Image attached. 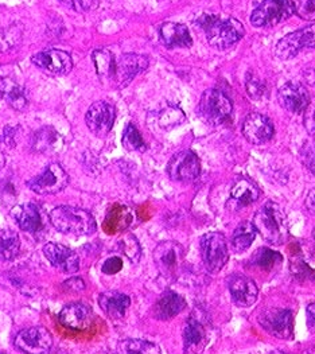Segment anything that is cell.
<instances>
[{
	"instance_id": "cell-19",
	"label": "cell",
	"mask_w": 315,
	"mask_h": 354,
	"mask_svg": "<svg viewBox=\"0 0 315 354\" xmlns=\"http://www.w3.org/2000/svg\"><path fill=\"white\" fill-rule=\"evenodd\" d=\"M95 321V315L92 308L82 302L65 306L59 313V322L76 331H85L92 326Z\"/></svg>"
},
{
	"instance_id": "cell-37",
	"label": "cell",
	"mask_w": 315,
	"mask_h": 354,
	"mask_svg": "<svg viewBox=\"0 0 315 354\" xmlns=\"http://www.w3.org/2000/svg\"><path fill=\"white\" fill-rule=\"evenodd\" d=\"M295 14L305 21H315V0H295Z\"/></svg>"
},
{
	"instance_id": "cell-47",
	"label": "cell",
	"mask_w": 315,
	"mask_h": 354,
	"mask_svg": "<svg viewBox=\"0 0 315 354\" xmlns=\"http://www.w3.org/2000/svg\"><path fill=\"white\" fill-rule=\"evenodd\" d=\"M303 80L307 85L315 88V68H310V69H306L303 72Z\"/></svg>"
},
{
	"instance_id": "cell-50",
	"label": "cell",
	"mask_w": 315,
	"mask_h": 354,
	"mask_svg": "<svg viewBox=\"0 0 315 354\" xmlns=\"http://www.w3.org/2000/svg\"><path fill=\"white\" fill-rule=\"evenodd\" d=\"M312 239H313V252L315 254V228L313 230V234H312Z\"/></svg>"
},
{
	"instance_id": "cell-30",
	"label": "cell",
	"mask_w": 315,
	"mask_h": 354,
	"mask_svg": "<svg viewBox=\"0 0 315 354\" xmlns=\"http://www.w3.org/2000/svg\"><path fill=\"white\" fill-rule=\"evenodd\" d=\"M255 236H256V230H255L252 223H249V221L241 223L237 227L236 230L233 232V236L231 240L232 250L237 253L247 251L252 245Z\"/></svg>"
},
{
	"instance_id": "cell-44",
	"label": "cell",
	"mask_w": 315,
	"mask_h": 354,
	"mask_svg": "<svg viewBox=\"0 0 315 354\" xmlns=\"http://www.w3.org/2000/svg\"><path fill=\"white\" fill-rule=\"evenodd\" d=\"M65 287L69 290V291H75V292H79L85 288V284L84 281L79 278H72L69 279L66 283H65Z\"/></svg>"
},
{
	"instance_id": "cell-26",
	"label": "cell",
	"mask_w": 315,
	"mask_h": 354,
	"mask_svg": "<svg viewBox=\"0 0 315 354\" xmlns=\"http://www.w3.org/2000/svg\"><path fill=\"white\" fill-rule=\"evenodd\" d=\"M11 217L18 224V227L25 230L35 233L42 228V218L39 210L32 203L17 205L11 209Z\"/></svg>"
},
{
	"instance_id": "cell-7",
	"label": "cell",
	"mask_w": 315,
	"mask_h": 354,
	"mask_svg": "<svg viewBox=\"0 0 315 354\" xmlns=\"http://www.w3.org/2000/svg\"><path fill=\"white\" fill-rule=\"evenodd\" d=\"M69 183V176L59 163H50L42 174L27 180V186L39 196H52L64 190Z\"/></svg>"
},
{
	"instance_id": "cell-22",
	"label": "cell",
	"mask_w": 315,
	"mask_h": 354,
	"mask_svg": "<svg viewBox=\"0 0 315 354\" xmlns=\"http://www.w3.org/2000/svg\"><path fill=\"white\" fill-rule=\"evenodd\" d=\"M207 342H208V334H207L205 326L198 318L190 317L184 329V352L200 353L204 351Z\"/></svg>"
},
{
	"instance_id": "cell-41",
	"label": "cell",
	"mask_w": 315,
	"mask_h": 354,
	"mask_svg": "<svg viewBox=\"0 0 315 354\" xmlns=\"http://www.w3.org/2000/svg\"><path fill=\"white\" fill-rule=\"evenodd\" d=\"M264 91H265V86H264L262 81H259L258 78H254V77L248 78V81H247V92H248V95L252 99H255V100L262 99Z\"/></svg>"
},
{
	"instance_id": "cell-27",
	"label": "cell",
	"mask_w": 315,
	"mask_h": 354,
	"mask_svg": "<svg viewBox=\"0 0 315 354\" xmlns=\"http://www.w3.org/2000/svg\"><path fill=\"white\" fill-rule=\"evenodd\" d=\"M3 99L15 111H25L27 108V96L25 89L11 78H4L0 84Z\"/></svg>"
},
{
	"instance_id": "cell-34",
	"label": "cell",
	"mask_w": 315,
	"mask_h": 354,
	"mask_svg": "<svg viewBox=\"0 0 315 354\" xmlns=\"http://www.w3.org/2000/svg\"><path fill=\"white\" fill-rule=\"evenodd\" d=\"M282 260L283 256L280 253L271 251L268 248H259L252 257V263L264 271L274 270Z\"/></svg>"
},
{
	"instance_id": "cell-35",
	"label": "cell",
	"mask_w": 315,
	"mask_h": 354,
	"mask_svg": "<svg viewBox=\"0 0 315 354\" xmlns=\"http://www.w3.org/2000/svg\"><path fill=\"white\" fill-rule=\"evenodd\" d=\"M122 143H123L124 149L128 151H144L146 150L144 140H143L142 135L139 133L137 128L133 124H128L124 129Z\"/></svg>"
},
{
	"instance_id": "cell-18",
	"label": "cell",
	"mask_w": 315,
	"mask_h": 354,
	"mask_svg": "<svg viewBox=\"0 0 315 354\" xmlns=\"http://www.w3.org/2000/svg\"><path fill=\"white\" fill-rule=\"evenodd\" d=\"M260 197L259 187L247 178H237L231 187L229 200L227 203V209L231 212H240L241 209L256 203Z\"/></svg>"
},
{
	"instance_id": "cell-39",
	"label": "cell",
	"mask_w": 315,
	"mask_h": 354,
	"mask_svg": "<svg viewBox=\"0 0 315 354\" xmlns=\"http://www.w3.org/2000/svg\"><path fill=\"white\" fill-rule=\"evenodd\" d=\"M302 160H303V165L315 174V140H310L307 142L303 149H302Z\"/></svg>"
},
{
	"instance_id": "cell-24",
	"label": "cell",
	"mask_w": 315,
	"mask_h": 354,
	"mask_svg": "<svg viewBox=\"0 0 315 354\" xmlns=\"http://www.w3.org/2000/svg\"><path fill=\"white\" fill-rule=\"evenodd\" d=\"M186 307V301L173 291H166L153 307V315L159 321H169L177 317Z\"/></svg>"
},
{
	"instance_id": "cell-33",
	"label": "cell",
	"mask_w": 315,
	"mask_h": 354,
	"mask_svg": "<svg viewBox=\"0 0 315 354\" xmlns=\"http://www.w3.org/2000/svg\"><path fill=\"white\" fill-rule=\"evenodd\" d=\"M117 349L120 353L126 354H159L162 353L160 348L147 341L142 339H124L119 342Z\"/></svg>"
},
{
	"instance_id": "cell-3",
	"label": "cell",
	"mask_w": 315,
	"mask_h": 354,
	"mask_svg": "<svg viewBox=\"0 0 315 354\" xmlns=\"http://www.w3.org/2000/svg\"><path fill=\"white\" fill-rule=\"evenodd\" d=\"M52 227L61 233L75 236H89L96 232V221L93 216L77 206L62 205L50 212Z\"/></svg>"
},
{
	"instance_id": "cell-14",
	"label": "cell",
	"mask_w": 315,
	"mask_h": 354,
	"mask_svg": "<svg viewBox=\"0 0 315 354\" xmlns=\"http://www.w3.org/2000/svg\"><path fill=\"white\" fill-rule=\"evenodd\" d=\"M31 62L41 71L52 76H66L73 69V59L66 51L50 50L41 51L31 57Z\"/></svg>"
},
{
	"instance_id": "cell-28",
	"label": "cell",
	"mask_w": 315,
	"mask_h": 354,
	"mask_svg": "<svg viewBox=\"0 0 315 354\" xmlns=\"http://www.w3.org/2000/svg\"><path fill=\"white\" fill-rule=\"evenodd\" d=\"M21 252V239L11 229H0V261H11Z\"/></svg>"
},
{
	"instance_id": "cell-31",
	"label": "cell",
	"mask_w": 315,
	"mask_h": 354,
	"mask_svg": "<svg viewBox=\"0 0 315 354\" xmlns=\"http://www.w3.org/2000/svg\"><path fill=\"white\" fill-rule=\"evenodd\" d=\"M93 62L96 66V72L103 82L113 81L116 58L108 50H96L93 53Z\"/></svg>"
},
{
	"instance_id": "cell-8",
	"label": "cell",
	"mask_w": 315,
	"mask_h": 354,
	"mask_svg": "<svg viewBox=\"0 0 315 354\" xmlns=\"http://www.w3.org/2000/svg\"><path fill=\"white\" fill-rule=\"evenodd\" d=\"M305 49H315V25L306 26L283 37L276 45L275 54L279 59L289 61Z\"/></svg>"
},
{
	"instance_id": "cell-2",
	"label": "cell",
	"mask_w": 315,
	"mask_h": 354,
	"mask_svg": "<svg viewBox=\"0 0 315 354\" xmlns=\"http://www.w3.org/2000/svg\"><path fill=\"white\" fill-rule=\"evenodd\" d=\"M197 25L200 26L210 46L218 50H227L237 44L245 34V28L235 18H222L211 14L202 15Z\"/></svg>"
},
{
	"instance_id": "cell-29",
	"label": "cell",
	"mask_w": 315,
	"mask_h": 354,
	"mask_svg": "<svg viewBox=\"0 0 315 354\" xmlns=\"http://www.w3.org/2000/svg\"><path fill=\"white\" fill-rule=\"evenodd\" d=\"M32 150L37 152H48L55 150L61 142V136L52 127H44L38 129L32 136Z\"/></svg>"
},
{
	"instance_id": "cell-36",
	"label": "cell",
	"mask_w": 315,
	"mask_h": 354,
	"mask_svg": "<svg viewBox=\"0 0 315 354\" xmlns=\"http://www.w3.org/2000/svg\"><path fill=\"white\" fill-rule=\"evenodd\" d=\"M184 112L178 108H167L163 111L160 115V126L163 128H170V127L178 126L184 123Z\"/></svg>"
},
{
	"instance_id": "cell-45",
	"label": "cell",
	"mask_w": 315,
	"mask_h": 354,
	"mask_svg": "<svg viewBox=\"0 0 315 354\" xmlns=\"http://www.w3.org/2000/svg\"><path fill=\"white\" fill-rule=\"evenodd\" d=\"M305 206H306L309 213L315 214V187L309 192V194L306 197V201H305Z\"/></svg>"
},
{
	"instance_id": "cell-32",
	"label": "cell",
	"mask_w": 315,
	"mask_h": 354,
	"mask_svg": "<svg viewBox=\"0 0 315 354\" xmlns=\"http://www.w3.org/2000/svg\"><path fill=\"white\" fill-rule=\"evenodd\" d=\"M23 27L21 25H11L0 30V53L12 50L22 44Z\"/></svg>"
},
{
	"instance_id": "cell-43",
	"label": "cell",
	"mask_w": 315,
	"mask_h": 354,
	"mask_svg": "<svg viewBox=\"0 0 315 354\" xmlns=\"http://www.w3.org/2000/svg\"><path fill=\"white\" fill-rule=\"evenodd\" d=\"M122 268H123L122 260L119 257H112L105 261L104 266H103V272L108 275H113V274H117Z\"/></svg>"
},
{
	"instance_id": "cell-10",
	"label": "cell",
	"mask_w": 315,
	"mask_h": 354,
	"mask_svg": "<svg viewBox=\"0 0 315 354\" xmlns=\"http://www.w3.org/2000/svg\"><path fill=\"white\" fill-rule=\"evenodd\" d=\"M259 324L276 338L291 339L294 335V317L289 310L267 308L259 315Z\"/></svg>"
},
{
	"instance_id": "cell-38",
	"label": "cell",
	"mask_w": 315,
	"mask_h": 354,
	"mask_svg": "<svg viewBox=\"0 0 315 354\" xmlns=\"http://www.w3.org/2000/svg\"><path fill=\"white\" fill-rule=\"evenodd\" d=\"M120 247H122L123 253L127 257L131 259V261H137L139 260V257H140V245H139V243L136 241V239L132 234H128L124 239H122Z\"/></svg>"
},
{
	"instance_id": "cell-48",
	"label": "cell",
	"mask_w": 315,
	"mask_h": 354,
	"mask_svg": "<svg viewBox=\"0 0 315 354\" xmlns=\"http://www.w3.org/2000/svg\"><path fill=\"white\" fill-rule=\"evenodd\" d=\"M4 165H6V158H4V153L0 151V170L4 167Z\"/></svg>"
},
{
	"instance_id": "cell-12",
	"label": "cell",
	"mask_w": 315,
	"mask_h": 354,
	"mask_svg": "<svg viewBox=\"0 0 315 354\" xmlns=\"http://www.w3.org/2000/svg\"><path fill=\"white\" fill-rule=\"evenodd\" d=\"M184 247L175 241H163L154 250V261L163 277L171 278L180 271L184 261Z\"/></svg>"
},
{
	"instance_id": "cell-4",
	"label": "cell",
	"mask_w": 315,
	"mask_h": 354,
	"mask_svg": "<svg viewBox=\"0 0 315 354\" xmlns=\"http://www.w3.org/2000/svg\"><path fill=\"white\" fill-rule=\"evenodd\" d=\"M232 109L233 105L229 97L218 89L205 91L198 104L200 116L210 126L224 124L231 118Z\"/></svg>"
},
{
	"instance_id": "cell-17",
	"label": "cell",
	"mask_w": 315,
	"mask_h": 354,
	"mask_svg": "<svg viewBox=\"0 0 315 354\" xmlns=\"http://www.w3.org/2000/svg\"><path fill=\"white\" fill-rule=\"evenodd\" d=\"M275 132L271 120L262 113H249L242 123V135L251 145H264Z\"/></svg>"
},
{
	"instance_id": "cell-42",
	"label": "cell",
	"mask_w": 315,
	"mask_h": 354,
	"mask_svg": "<svg viewBox=\"0 0 315 354\" xmlns=\"http://www.w3.org/2000/svg\"><path fill=\"white\" fill-rule=\"evenodd\" d=\"M303 113H305L303 126L309 131V133H315V100L314 102L310 100Z\"/></svg>"
},
{
	"instance_id": "cell-16",
	"label": "cell",
	"mask_w": 315,
	"mask_h": 354,
	"mask_svg": "<svg viewBox=\"0 0 315 354\" xmlns=\"http://www.w3.org/2000/svg\"><path fill=\"white\" fill-rule=\"evenodd\" d=\"M278 102L291 113H303L310 102L307 89L298 82H286L278 92Z\"/></svg>"
},
{
	"instance_id": "cell-40",
	"label": "cell",
	"mask_w": 315,
	"mask_h": 354,
	"mask_svg": "<svg viewBox=\"0 0 315 354\" xmlns=\"http://www.w3.org/2000/svg\"><path fill=\"white\" fill-rule=\"evenodd\" d=\"M111 0H76L73 8L77 11H95L109 4Z\"/></svg>"
},
{
	"instance_id": "cell-1",
	"label": "cell",
	"mask_w": 315,
	"mask_h": 354,
	"mask_svg": "<svg viewBox=\"0 0 315 354\" xmlns=\"http://www.w3.org/2000/svg\"><path fill=\"white\" fill-rule=\"evenodd\" d=\"M252 224L262 239L272 245H282L289 240L287 216L279 203H264L255 213Z\"/></svg>"
},
{
	"instance_id": "cell-11",
	"label": "cell",
	"mask_w": 315,
	"mask_h": 354,
	"mask_svg": "<svg viewBox=\"0 0 315 354\" xmlns=\"http://www.w3.org/2000/svg\"><path fill=\"white\" fill-rule=\"evenodd\" d=\"M167 174L175 182H193L201 174V162L190 150L177 152L169 160Z\"/></svg>"
},
{
	"instance_id": "cell-13",
	"label": "cell",
	"mask_w": 315,
	"mask_h": 354,
	"mask_svg": "<svg viewBox=\"0 0 315 354\" xmlns=\"http://www.w3.org/2000/svg\"><path fill=\"white\" fill-rule=\"evenodd\" d=\"M115 119L116 109L112 104L106 102H93L85 115L86 126L97 138H105L111 132Z\"/></svg>"
},
{
	"instance_id": "cell-21",
	"label": "cell",
	"mask_w": 315,
	"mask_h": 354,
	"mask_svg": "<svg viewBox=\"0 0 315 354\" xmlns=\"http://www.w3.org/2000/svg\"><path fill=\"white\" fill-rule=\"evenodd\" d=\"M228 287L233 302L240 307H251L258 299L259 290L252 279L233 275L228 279Z\"/></svg>"
},
{
	"instance_id": "cell-46",
	"label": "cell",
	"mask_w": 315,
	"mask_h": 354,
	"mask_svg": "<svg viewBox=\"0 0 315 354\" xmlns=\"http://www.w3.org/2000/svg\"><path fill=\"white\" fill-rule=\"evenodd\" d=\"M306 315H307V325H309V328L315 331V304H310L307 306Z\"/></svg>"
},
{
	"instance_id": "cell-9",
	"label": "cell",
	"mask_w": 315,
	"mask_h": 354,
	"mask_svg": "<svg viewBox=\"0 0 315 354\" xmlns=\"http://www.w3.org/2000/svg\"><path fill=\"white\" fill-rule=\"evenodd\" d=\"M52 334L46 328L32 326L17 334L14 345L18 351L27 354H46L52 351Z\"/></svg>"
},
{
	"instance_id": "cell-15",
	"label": "cell",
	"mask_w": 315,
	"mask_h": 354,
	"mask_svg": "<svg viewBox=\"0 0 315 354\" xmlns=\"http://www.w3.org/2000/svg\"><path fill=\"white\" fill-rule=\"evenodd\" d=\"M150 65L146 55L140 54H123L116 59L113 82L117 88H126L132 80L142 72H144Z\"/></svg>"
},
{
	"instance_id": "cell-49",
	"label": "cell",
	"mask_w": 315,
	"mask_h": 354,
	"mask_svg": "<svg viewBox=\"0 0 315 354\" xmlns=\"http://www.w3.org/2000/svg\"><path fill=\"white\" fill-rule=\"evenodd\" d=\"M61 1H62V3H65L66 6H70V7L73 8V6H75V1H76V0H61Z\"/></svg>"
},
{
	"instance_id": "cell-5",
	"label": "cell",
	"mask_w": 315,
	"mask_h": 354,
	"mask_svg": "<svg viewBox=\"0 0 315 354\" xmlns=\"http://www.w3.org/2000/svg\"><path fill=\"white\" fill-rule=\"evenodd\" d=\"M295 12L292 0H262L251 15L255 27H272L289 19Z\"/></svg>"
},
{
	"instance_id": "cell-20",
	"label": "cell",
	"mask_w": 315,
	"mask_h": 354,
	"mask_svg": "<svg viewBox=\"0 0 315 354\" xmlns=\"http://www.w3.org/2000/svg\"><path fill=\"white\" fill-rule=\"evenodd\" d=\"M44 253L57 270L66 274H76L79 271V256L70 248L57 243H48L44 247Z\"/></svg>"
},
{
	"instance_id": "cell-25",
	"label": "cell",
	"mask_w": 315,
	"mask_h": 354,
	"mask_svg": "<svg viewBox=\"0 0 315 354\" xmlns=\"http://www.w3.org/2000/svg\"><path fill=\"white\" fill-rule=\"evenodd\" d=\"M99 304L111 319H122L131 304V299L123 292L106 291L99 297Z\"/></svg>"
},
{
	"instance_id": "cell-23",
	"label": "cell",
	"mask_w": 315,
	"mask_h": 354,
	"mask_svg": "<svg viewBox=\"0 0 315 354\" xmlns=\"http://www.w3.org/2000/svg\"><path fill=\"white\" fill-rule=\"evenodd\" d=\"M160 41L167 48H190L193 45V38L189 28L181 24L166 22L159 28Z\"/></svg>"
},
{
	"instance_id": "cell-6",
	"label": "cell",
	"mask_w": 315,
	"mask_h": 354,
	"mask_svg": "<svg viewBox=\"0 0 315 354\" xmlns=\"http://www.w3.org/2000/svg\"><path fill=\"white\" fill-rule=\"evenodd\" d=\"M201 253L207 270L216 274L220 272L229 260L228 243L224 234L218 232H210L201 239Z\"/></svg>"
}]
</instances>
